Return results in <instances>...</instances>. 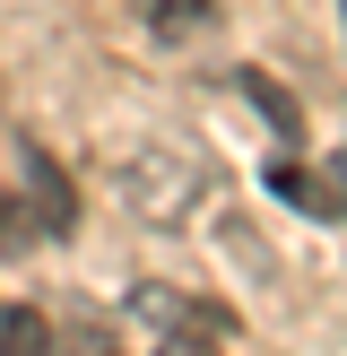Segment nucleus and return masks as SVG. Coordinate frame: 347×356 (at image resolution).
Masks as SVG:
<instances>
[{
    "label": "nucleus",
    "mask_w": 347,
    "mask_h": 356,
    "mask_svg": "<svg viewBox=\"0 0 347 356\" xmlns=\"http://www.w3.org/2000/svg\"><path fill=\"white\" fill-rule=\"evenodd\" d=\"M121 200L148 226H174V218L200 209V165H191L183 148H130L121 156Z\"/></svg>",
    "instance_id": "nucleus-1"
},
{
    "label": "nucleus",
    "mask_w": 347,
    "mask_h": 356,
    "mask_svg": "<svg viewBox=\"0 0 347 356\" xmlns=\"http://www.w3.org/2000/svg\"><path fill=\"white\" fill-rule=\"evenodd\" d=\"M26 209H35V226H44V243H61L69 226H78V191H69V174L52 165V156H26Z\"/></svg>",
    "instance_id": "nucleus-2"
},
{
    "label": "nucleus",
    "mask_w": 347,
    "mask_h": 356,
    "mask_svg": "<svg viewBox=\"0 0 347 356\" xmlns=\"http://www.w3.org/2000/svg\"><path fill=\"white\" fill-rule=\"evenodd\" d=\"M208 313H226V305L183 296V287H165V278H139L130 287V322H148V330H183V322H208Z\"/></svg>",
    "instance_id": "nucleus-3"
},
{
    "label": "nucleus",
    "mask_w": 347,
    "mask_h": 356,
    "mask_svg": "<svg viewBox=\"0 0 347 356\" xmlns=\"http://www.w3.org/2000/svg\"><path fill=\"white\" fill-rule=\"evenodd\" d=\"M217 17H226V0H148V35L156 44H200V35H217Z\"/></svg>",
    "instance_id": "nucleus-4"
},
{
    "label": "nucleus",
    "mask_w": 347,
    "mask_h": 356,
    "mask_svg": "<svg viewBox=\"0 0 347 356\" xmlns=\"http://www.w3.org/2000/svg\"><path fill=\"white\" fill-rule=\"evenodd\" d=\"M0 356H61V339L35 305H0Z\"/></svg>",
    "instance_id": "nucleus-5"
},
{
    "label": "nucleus",
    "mask_w": 347,
    "mask_h": 356,
    "mask_svg": "<svg viewBox=\"0 0 347 356\" xmlns=\"http://www.w3.org/2000/svg\"><path fill=\"white\" fill-rule=\"evenodd\" d=\"M226 313H208V322H183V330H156V356H226Z\"/></svg>",
    "instance_id": "nucleus-6"
},
{
    "label": "nucleus",
    "mask_w": 347,
    "mask_h": 356,
    "mask_svg": "<svg viewBox=\"0 0 347 356\" xmlns=\"http://www.w3.org/2000/svg\"><path fill=\"white\" fill-rule=\"evenodd\" d=\"M243 96H252L260 113H269V131H278V139H295V131H304V113H295V96H287L278 79H269V70H243Z\"/></svg>",
    "instance_id": "nucleus-7"
},
{
    "label": "nucleus",
    "mask_w": 347,
    "mask_h": 356,
    "mask_svg": "<svg viewBox=\"0 0 347 356\" xmlns=\"http://www.w3.org/2000/svg\"><path fill=\"white\" fill-rule=\"evenodd\" d=\"M269 183H278V200H295L304 218H339V209H330V183H321V174H304V165H269Z\"/></svg>",
    "instance_id": "nucleus-8"
},
{
    "label": "nucleus",
    "mask_w": 347,
    "mask_h": 356,
    "mask_svg": "<svg viewBox=\"0 0 347 356\" xmlns=\"http://www.w3.org/2000/svg\"><path fill=\"white\" fill-rule=\"evenodd\" d=\"M44 243V226H35L26 200H0V252H35Z\"/></svg>",
    "instance_id": "nucleus-9"
},
{
    "label": "nucleus",
    "mask_w": 347,
    "mask_h": 356,
    "mask_svg": "<svg viewBox=\"0 0 347 356\" xmlns=\"http://www.w3.org/2000/svg\"><path fill=\"white\" fill-rule=\"evenodd\" d=\"M61 356H121V339H113L104 322H69V330H61Z\"/></svg>",
    "instance_id": "nucleus-10"
},
{
    "label": "nucleus",
    "mask_w": 347,
    "mask_h": 356,
    "mask_svg": "<svg viewBox=\"0 0 347 356\" xmlns=\"http://www.w3.org/2000/svg\"><path fill=\"white\" fill-rule=\"evenodd\" d=\"M321 183H330V209H339V218H347V148H339V156H330V165H321Z\"/></svg>",
    "instance_id": "nucleus-11"
},
{
    "label": "nucleus",
    "mask_w": 347,
    "mask_h": 356,
    "mask_svg": "<svg viewBox=\"0 0 347 356\" xmlns=\"http://www.w3.org/2000/svg\"><path fill=\"white\" fill-rule=\"evenodd\" d=\"M339 9H347V0H339Z\"/></svg>",
    "instance_id": "nucleus-12"
}]
</instances>
